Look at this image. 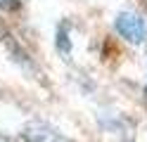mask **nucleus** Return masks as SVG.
I'll list each match as a JSON object with an SVG mask.
<instances>
[{
  "instance_id": "2",
  "label": "nucleus",
  "mask_w": 147,
  "mask_h": 142,
  "mask_svg": "<svg viewBox=\"0 0 147 142\" xmlns=\"http://www.w3.org/2000/svg\"><path fill=\"white\" fill-rule=\"evenodd\" d=\"M57 47H62V52H69V38H67V31H57Z\"/></svg>"
},
{
  "instance_id": "1",
  "label": "nucleus",
  "mask_w": 147,
  "mask_h": 142,
  "mask_svg": "<svg viewBox=\"0 0 147 142\" xmlns=\"http://www.w3.org/2000/svg\"><path fill=\"white\" fill-rule=\"evenodd\" d=\"M114 28L123 40L135 43V45L145 43V38H147V22L135 12H121L114 19Z\"/></svg>"
},
{
  "instance_id": "3",
  "label": "nucleus",
  "mask_w": 147,
  "mask_h": 142,
  "mask_svg": "<svg viewBox=\"0 0 147 142\" xmlns=\"http://www.w3.org/2000/svg\"><path fill=\"white\" fill-rule=\"evenodd\" d=\"M14 0H0V7H12Z\"/></svg>"
}]
</instances>
